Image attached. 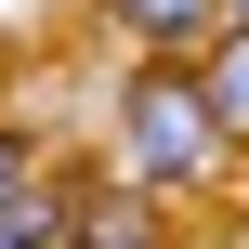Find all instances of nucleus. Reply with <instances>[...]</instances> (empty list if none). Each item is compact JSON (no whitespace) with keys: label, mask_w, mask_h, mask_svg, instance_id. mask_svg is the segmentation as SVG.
Segmentation results:
<instances>
[{"label":"nucleus","mask_w":249,"mask_h":249,"mask_svg":"<svg viewBox=\"0 0 249 249\" xmlns=\"http://www.w3.org/2000/svg\"><path fill=\"white\" fill-rule=\"evenodd\" d=\"M92 13H105L144 66H197V53H210V26H223V0H92Z\"/></svg>","instance_id":"nucleus-2"},{"label":"nucleus","mask_w":249,"mask_h":249,"mask_svg":"<svg viewBox=\"0 0 249 249\" xmlns=\"http://www.w3.org/2000/svg\"><path fill=\"white\" fill-rule=\"evenodd\" d=\"M223 171V144H210V118H197V92H184V66H144L131 92H118V184L131 197H197Z\"/></svg>","instance_id":"nucleus-1"},{"label":"nucleus","mask_w":249,"mask_h":249,"mask_svg":"<svg viewBox=\"0 0 249 249\" xmlns=\"http://www.w3.org/2000/svg\"><path fill=\"white\" fill-rule=\"evenodd\" d=\"M66 249H171V210L131 184H66Z\"/></svg>","instance_id":"nucleus-3"},{"label":"nucleus","mask_w":249,"mask_h":249,"mask_svg":"<svg viewBox=\"0 0 249 249\" xmlns=\"http://www.w3.org/2000/svg\"><path fill=\"white\" fill-rule=\"evenodd\" d=\"M26 197H39V144L0 118V210H26Z\"/></svg>","instance_id":"nucleus-5"},{"label":"nucleus","mask_w":249,"mask_h":249,"mask_svg":"<svg viewBox=\"0 0 249 249\" xmlns=\"http://www.w3.org/2000/svg\"><path fill=\"white\" fill-rule=\"evenodd\" d=\"M223 26H249V0H223Z\"/></svg>","instance_id":"nucleus-6"},{"label":"nucleus","mask_w":249,"mask_h":249,"mask_svg":"<svg viewBox=\"0 0 249 249\" xmlns=\"http://www.w3.org/2000/svg\"><path fill=\"white\" fill-rule=\"evenodd\" d=\"M184 92H197V118H210V144L236 158V144H249V26H210V53L184 66Z\"/></svg>","instance_id":"nucleus-4"}]
</instances>
